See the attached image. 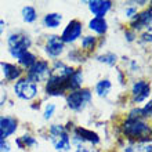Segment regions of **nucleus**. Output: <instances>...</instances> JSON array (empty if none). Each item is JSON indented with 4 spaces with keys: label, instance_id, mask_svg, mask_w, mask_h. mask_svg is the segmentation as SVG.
<instances>
[{
    "label": "nucleus",
    "instance_id": "bb28decb",
    "mask_svg": "<svg viewBox=\"0 0 152 152\" xmlns=\"http://www.w3.org/2000/svg\"><path fill=\"white\" fill-rule=\"evenodd\" d=\"M137 14V8L133 7V6H129V7H126V10H124V15L127 17V18H134Z\"/></svg>",
    "mask_w": 152,
    "mask_h": 152
},
{
    "label": "nucleus",
    "instance_id": "f3484780",
    "mask_svg": "<svg viewBox=\"0 0 152 152\" xmlns=\"http://www.w3.org/2000/svg\"><path fill=\"white\" fill-rule=\"evenodd\" d=\"M88 29L97 35H105L108 31V22L105 18H91L88 21Z\"/></svg>",
    "mask_w": 152,
    "mask_h": 152
},
{
    "label": "nucleus",
    "instance_id": "20e7f679",
    "mask_svg": "<svg viewBox=\"0 0 152 152\" xmlns=\"http://www.w3.org/2000/svg\"><path fill=\"white\" fill-rule=\"evenodd\" d=\"M91 98L93 93L90 88H79V90L71 91L66 96V105L73 112H82L90 104Z\"/></svg>",
    "mask_w": 152,
    "mask_h": 152
},
{
    "label": "nucleus",
    "instance_id": "7ed1b4c3",
    "mask_svg": "<svg viewBox=\"0 0 152 152\" xmlns=\"http://www.w3.org/2000/svg\"><path fill=\"white\" fill-rule=\"evenodd\" d=\"M48 138L57 152H68L71 149V136L68 129L62 124H51L48 129Z\"/></svg>",
    "mask_w": 152,
    "mask_h": 152
},
{
    "label": "nucleus",
    "instance_id": "4be33fe9",
    "mask_svg": "<svg viewBox=\"0 0 152 152\" xmlns=\"http://www.w3.org/2000/svg\"><path fill=\"white\" fill-rule=\"evenodd\" d=\"M97 61L109 65V66H113L118 62V56L113 53H105V54H101V56L97 57Z\"/></svg>",
    "mask_w": 152,
    "mask_h": 152
},
{
    "label": "nucleus",
    "instance_id": "393cba45",
    "mask_svg": "<svg viewBox=\"0 0 152 152\" xmlns=\"http://www.w3.org/2000/svg\"><path fill=\"white\" fill-rule=\"evenodd\" d=\"M56 109H57V107L53 102H48L47 105H46V108H44V112H43V118L46 120H48V119H51L53 118V115H54V112H56Z\"/></svg>",
    "mask_w": 152,
    "mask_h": 152
},
{
    "label": "nucleus",
    "instance_id": "5701e85b",
    "mask_svg": "<svg viewBox=\"0 0 152 152\" xmlns=\"http://www.w3.org/2000/svg\"><path fill=\"white\" fill-rule=\"evenodd\" d=\"M97 47V37L96 36H84L82 39V48L83 50H87V51H93L94 48Z\"/></svg>",
    "mask_w": 152,
    "mask_h": 152
},
{
    "label": "nucleus",
    "instance_id": "423d86ee",
    "mask_svg": "<svg viewBox=\"0 0 152 152\" xmlns=\"http://www.w3.org/2000/svg\"><path fill=\"white\" fill-rule=\"evenodd\" d=\"M14 93L20 100L31 101L37 96V84L28 80L26 77H21L14 84Z\"/></svg>",
    "mask_w": 152,
    "mask_h": 152
},
{
    "label": "nucleus",
    "instance_id": "b1692460",
    "mask_svg": "<svg viewBox=\"0 0 152 152\" xmlns=\"http://www.w3.org/2000/svg\"><path fill=\"white\" fill-rule=\"evenodd\" d=\"M21 141H22V144H24V147L26 148H33V147H36L37 145V141L35 137H32L31 134H24V136L21 137Z\"/></svg>",
    "mask_w": 152,
    "mask_h": 152
},
{
    "label": "nucleus",
    "instance_id": "72a5a7b5",
    "mask_svg": "<svg viewBox=\"0 0 152 152\" xmlns=\"http://www.w3.org/2000/svg\"><path fill=\"white\" fill-rule=\"evenodd\" d=\"M15 142H17V145L20 147V149H24L25 147H24V144H22V141H21V138H17L15 140Z\"/></svg>",
    "mask_w": 152,
    "mask_h": 152
},
{
    "label": "nucleus",
    "instance_id": "dca6fc26",
    "mask_svg": "<svg viewBox=\"0 0 152 152\" xmlns=\"http://www.w3.org/2000/svg\"><path fill=\"white\" fill-rule=\"evenodd\" d=\"M83 80H84V76H83V71L80 68H76L73 69L72 75L68 77L66 83H68V90H79L82 88V84H83Z\"/></svg>",
    "mask_w": 152,
    "mask_h": 152
},
{
    "label": "nucleus",
    "instance_id": "6e6552de",
    "mask_svg": "<svg viewBox=\"0 0 152 152\" xmlns=\"http://www.w3.org/2000/svg\"><path fill=\"white\" fill-rule=\"evenodd\" d=\"M82 32H83V24L82 21L79 20H71L68 22V25L64 28L62 33H61V40L62 43H75L76 40L82 36Z\"/></svg>",
    "mask_w": 152,
    "mask_h": 152
},
{
    "label": "nucleus",
    "instance_id": "473e14b6",
    "mask_svg": "<svg viewBox=\"0 0 152 152\" xmlns=\"http://www.w3.org/2000/svg\"><path fill=\"white\" fill-rule=\"evenodd\" d=\"M130 69H132L133 72H136V71H138V65H137L136 61H132V64H130Z\"/></svg>",
    "mask_w": 152,
    "mask_h": 152
},
{
    "label": "nucleus",
    "instance_id": "f257e3e1",
    "mask_svg": "<svg viewBox=\"0 0 152 152\" xmlns=\"http://www.w3.org/2000/svg\"><path fill=\"white\" fill-rule=\"evenodd\" d=\"M122 133L129 141L137 142V141L148 140L151 134V127L145 119L127 118L122 123Z\"/></svg>",
    "mask_w": 152,
    "mask_h": 152
},
{
    "label": "nucleus",
    "instance_id": "f704fd0d",
    "mask_svg": "<svg viewBox=\"0 0 152 152\" xmlns=\"http://www.w3.org/2000/svg\"><path fill=\"white\" fill-rule=\"evenodd\" d=\"M145 152H152V149H151V148H148V149H147V151H145Z\"/></svg>",
    "mask_w": 152,
    "mask_h": 152
},
{
    "label": "nucleus",
    "instance_id": "7c9ffc66",
    "mask_svg": "<svg viewBox=\"0 0 152 152\" xmlns=\"http://www.w3.org/2000/svg\"><path fill=\"white\" fill-rule=\"evenodd\" d=\"M142 40H144L145 43H151V29H149L148 32H145L142 35Z\"/></svg>",
    "mask_w": 152,
    "mask_h": 152
},
{
    "label": "nucleus",
    "instance_id": "0eeeda50",
    "mask_svg": "<svg viewBox=\"0 0 152 152\" xmlns=\"http://www.w3.org/2000/svg\"><path fill=\"white\" fill-rule=\"evenodd\" d=\"M66 80H68V77H62V76L51 73V76L46 80V87H44L46 94L50 97L64 96L65 91L68 90V83H66Z\"/></svg>",
    "mask_w": 152,
    "mask_h": 152
},
{
    "label": "nucleus",
    "instance_id": "2eb2a0df",
    "mask_svg": "<svg viewBox=\"0 0 152 152\" xmlns=\"http://www.w3.org/2000/svg\"><path fill=\"white\" fill-rule=\"evenodd\" d=\"M0 66H1V72H3L4 79L8 80V82H14V80H18L22 77L24 71L18 65L10 64V62H1Z\"/></svg>",
    "mask_w": 152,
    "mask_h": 152
},
{
    "label": "nucleus",
    "instance_id": "1a4fd4ad",
    "mask_svg": "<svg viewBox=\"0 0 152 152\" xmlns=\"http://www.w3.org/2000/svg\"><path fill=\"white\" fill-rule=\"evenodd\" d=\"M151 96V84L144 79L136 80L132 86V100L134 104H141Z\"/></svg>",
    "mask_w": 152,
    "mask_h": 152
},
{
    "label": "nucleus",
    "instance_id": "6ab92c4d",
    "mask_svg": "<svg viewBox=\"0 0 152 152\" xmlns=\"http://www.w3.org/2000/svg\"><path fill=\"white\" fill-rule=\"evenodd\" d=\"M111 88H112V83H111V80L109 79H101V80L97 82L94 90H96L97 96L101 97V98H104V97H107L109 94Z\"/></svg>",
    "mask_w": 152,
    "mask_h": 152
},
{
    "label": "nucleus",
    "instance_id": "2f4dec72",
    "mask_svg": "<svg viewBox=\"0 0 152 152\" xmlns=\"http://www.w3.org/2000/svg\"><path fill=\"white\" fill-rule=\"evenodd\" d=\"M4 29H6V22H4V21L1 20V18H0V36L3 35Z\"/></svg>",
    "mask_w": 152,
    "mask_h": 152
},
{
    "label": "nucleus",
    "instance_id": "9d476101",
    "mask_svg": "<svg viewBox=\"0 0 152 152\" xmlns=\"http://www.w3.org/2000/svg\"><path fill=\"white\" fill-rule=\"evenodd\" d=\"M64 50L65 44L62 43V40L58 35H48L46 39V44H44V53L50 58H53V60L58 58L60 56H62Z\"/></svg>",
    "mask_w": 152,
    "mask_h": 152
},
{
    "label": "nucleus",
    "instance_id": "f8f14e48",
    "mask_svg": "<svg viewBox=\"0 0 152 152\" xmlns=\"http://www.w3.org/2000/svg\"><path fill=\"white\" fill-rule=\"evenodd\" d=\"M18 130V120L14 116L0 115V141H6Z\"/></svg>",
    "mask_w": 152,
    "mask_h": 152
},
{
    "label": "nucleus",
    "instance_id": "4468645a",
    "mask_svg": "<svg viewBox=\"0 0 152 152\" xmlns=\"http://www.w3.org/2000/svg\"><path fill=\"white\" fill-rule=\"evenodd\" d=\"M151 20H152V15H151V7H148L147 10H144L140 14H136V17L133 18L132 24V31L136 32V31H141V29H151Z\"/></svg>",
    "mask_w": 152,
    "mask_h": 152
},
{
    "label": "nucleus",
    "instance_id": "f03ea898",
    "mask_svg": "<svg viewBox=\"0 0 152 152\" xmlns=\"http://www.w3.org/2000/svg\"><path fill=\"white\" fill-rule=\"evenodd\" d=\"M7 46L10 56L15 60H20L25 53L29 51V48L32 46V39L29 37V35L22 32L10 33L7 37Z\"/></svg>",
    "mask_w": 152,
    "mask_h": 152
},
{
    "label": "nucleus",
    "instance_id": "c756f323",
    "mask_svg": "<svg viewBox=\"0 0 152 152\" xmlns=\"http://www.w3.org/2000/svg\"><path fill=\"white\" fill-rule=\"evenodd\" d=\"M124 36L127 39V42H133V40L136 39V32H133L132 29H129V31L124 32Z\"/></svg>",
    "mask_w": 152,
    "mask_h": 152
},
{
    "label": "nucleus",
    "instance_id": "ddd939ff",
    "mask_svg": "<svg viewBox=\"0 0 152 152\" xmlns=\"http://www.w3.org/2000/svg\"><path fill=\"white\" fill-rule=\"evenodd\" d=\"M87 6L96 18H105V15L112 8V1L111 0H91V1H87Z\"/></svg>",
    "mask_w": 152,
    "mask_h": 152
},
{
    "label": "nucleus",
    "instance_id": "a211bd4d",
    "mask_svg": "<svg viewBox=\"0 0 152 152\" xmlns=\"http://www.w3.org/2000/svg\"><path fill=\"white\" fill-rule=\"evenodd\" d=\"M62 22V15L60 12H48L43 18V26L47 29H56L58 28Z\"/></svg>",
    "mask_w": 152,
    "mask_h": 152
},
{
    "label": "nucleus",
    "instance_id": "a878e982",
    "mask_svg": "<svg viewBox=\"0 0 152 152\" xmlns=\"http://www.w3.org/2000/svg\"><path fill=\"white\" fill-rule=\"evenodd\" d=\"M151 101H148V104H145L142 108H141V116L142 119H147V118H151Z\"/></svg>",
    "mask_w": 152,
    "mask_h": 152
},
{
    "label": "nucleus",
    "instance_id": "aec40b11",
    "mask_svg": "<svg viewBox=\"0 0 152 152\" xmlns=\"http://www.w3.org/2000/svg\"><path fill=\"white\" fill-rule=\"evenodd\" d=\"M21 15H22L24 22H26V24H33L37 20V11L33 6H25V7H22Z\"/></svg>",
    "mask_w": 152,
    "mask_h": 152
},
{
    "label": "nucleus",
    "instance_id": "c85d7f7f",
    "mask_svg": "<svg viewBox=\"0 0 152 152\" xmlns=\"http://www.w3.org/2000/svg\"><path fill=\"white\" fill-rule=\"evenodd\" d=\"M11 151V145L7 140L6 141H0V152H10Z\"/></svg>",
    "mask_w": 152,
    "mask_h": 152
},
{
    "label": "nucleus",
    "instance_id": "39448f33",
    "mask_svg": "<svg viewBox=\"0 0 152 152\" xmlns=\"http://www.w3.org/2000/svg\"><path fill=\"white\" fill-rule=\"evenodd\" d=\"M50 76H51V66L44 60H37L31 68L26 69V79L36 84L40 82H46Z\"/></svg>",
    "mask_w": 152,
    "mask_h": 152
},
{
    "label": "nucleus",
    "instance_id": "cd10ccee",
    "mask_svg": "<svg viewBox=\"0 0 152 152\" xmlns=\"http://www.w3.org/2000/svg\"><path fill=\"white\" fill-rule=\"evenodd\" d=\"M75 152H100L97 148H93V147H86V145H77L76 147Z\"/></svg>",
    "mask_w": 152,
    "mask_h": 152
},
{
    "label": "nucleus",
    "instance_id": "412c9836",
    "mask_svg": "<svg viewBox=\"0 0 152 152\" xmlns=\"http://www.w3.org/2000/svg\"><path fill=\"white\" fill-rule=\"evenodd\" d=\"M36 61H37L36 56H35L33 53L28 51V53H25L24 56H22V57L20 58V60H18V62H20V65L22 66V68L29 69L33 64H35V62H36Z\"/></svg>",
    "mask_w": 152,
    "mask_h": 152
},
{
    "label": "nucleus",
    "instance_id": "9b49d317",
    "mask_svg": "<svg viewBox=\"0 0 152 152\" xmlns=\"http://www.w3.org/2000/svg\"><path fill=\"white\" fill-rule=\"evenodd\" d=\"M73 141H75L77 145H82L83 142H87V144L91 145H97L100 144V136L94 133L93 130H88V129L84 127H75L73 129Z\"/></svg>",
    "mask_w": 152,
    "mask_h": 152
}]
</instances>
